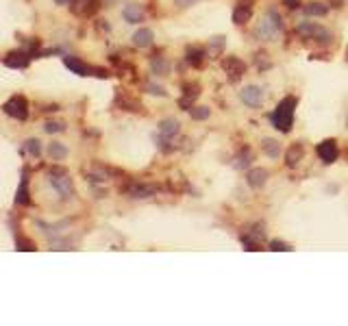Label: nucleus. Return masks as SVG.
<instances>
[{"mask_svg":"<svg viewBox=\"0 0 348 326\" xmlns=\"http://www.w3.org/2000/svg\"><path fill=\"white\" fill-rule=\"evenodd\" d=\"M146 89H148L150 94H154V96H166V89H163V87H159V85H152V83H148V85H146Z\"/></svg>","mask_w":348,"mask_h":326,"instance_id":"31","label":"nucleus"},{"mask_svg":"<svg viewBox=\"0 0 348 326\" xmlns=\"http://www.w3.org/2000/svg\"><path fill=\"white\" fill-rule=\"evenodd\" d=\"M263 229H265L263 224H255V226H253V231H248V237H253L255 241H259V243H261V241L265 239V231H263Z\"/></svg>","mask_w":348,"mask_h":326,"instance_id":"25","label":"nucleus"},{"mask_svg":"<svg viewBox=\"0 0 348 326\" xmlns=\"http://www.w3.org/2000/svg\"><path fill=\"white\" fill-rule=\"evenodd\" d=\"M250 161H253V155H250V150H242L240 155L235 157V161H233V168H235V170H248Z\"/></svg>","mask_w":348,"mask_h":326,"instance_id":"21","label":"nucleus"},{"mask_svg":"<svg viewBox=\"0 0 348 326\" xmlns=\"http://www.w3.org/2000/svg\"><path fill=\"white\" fill-rule=\"evenodd\" d=\"M3 111L9 117H15V120H26V117H29V103H26L24 96H13L5 103Z\"/></svg>","mask_w":348,"mask_h":326,"instance_id":"4","label":"nucleus"},{"mask_svg":"<svg viewBox=\"0 0 348 326\" xmlns=\"http://www.w3.org/2000/svg\"><path fill=\"white\" fill-rule=\"evenodd\" d=\"M265 180H268V172L263 168H253V170H248V174H246V183L253 189H261L265 185Z\"/></svg>","mask_w":348,"mask_h":326,"instance_id":"9","label":"nucleus"},{"mask_svg":"<svg viewBox=\"0 0 348 326\" xmlns=\"http://www.w3.org/2000/svg\"><path fill=\"white\" fill-rule=\"evenodd\" d=\"M122 15H124V20L129 22V24H140L144 20V9L140 5H135V3H129V5L124 7Z\"/></svg>","mask_w":348,"mask_h":326,"instance_id":"11","label":"nucleus"},{"mask_svg":"<svg viewBox=\"0 0 348 326\" xmlns=\"http://www.w3.org/2000/svg\"><path fill=\"white\" fill-rule=\"evenodd\" d=\"M294 109H296V98H283V100L277 105L272 113V122L281 133H289L292 126H294Z\"/></svg>","mask_w":348,"mask_h":326,"instance_id":"2","label":"nucleus"},{"mask_svg":"<svg viewBox=\"0 0 348 326\" xmlns=\"http://www.w3.org/2000/svg\"><path fill=\"white\" fill-rule=\"evenodd\" d=\"M48 155H50L52 161H61V159L68 157V148L63 146L61 141H52L50 146H48Z\"/></svg>","mask_w":348,"mask_h":326,"instance_id":"18","label":"nucleus"},{"mask_svg":"<svg viewBox=\"0 0 348 326\" xmlns=\"http://www.w3.org/2000/svg\"><path fill=\"white\" fill-rule=\"evenodd\" d=\"M46 131H48V133H59V131H63V124H59V122H48V124H46Z\"/></svg>","mask_w":348,"mask_h":326,"instance_id":"32","label":"nucleus"},{"mask_svg":"<svg viewBox=\"0 0 348 326\" xmlns=\"http://www.w3.org/2000/svg\"><path fill=\"white\" fill-rule=\"evenodd\" d=\"M285 5H287V9H296V7H298V0H285Z\"/></svg>","mask_w":348,"mask_h":326,"instance_id":"35","label":"nucleus"},{"mask_svg":"<svg viewBox=\"0 0 348 326\" xmlns=\"http://www.w3.org/2000/svg\"><path fill=\"white\" fill-rule=\"evenodd\" d=\"M222 70L226 72L231 80H237L246 72V63L242 59H237V57H226L222 61Z\"/></svg>","mask_w":348,"mask_h":326,"instance_id":"7","label":"nucleus"},{"mask_svg":"<svg viewBox=\"0 0 348 326\" xmlns=\"http://www.w3.org/2000/svg\"><path fill=\"white\" fill-rule=\"evenodd\" d=\"M150 70H152V74H170V61L168 59H163V57H154L150 61Z\"/></svg>","mask_w":348,"mask_h":326,"instance_id":"17","label":"nucleus"},{"mask_svg":"<svg viewBox=\"0 0 348 326\" xmlns=\"http://www.w3.org/2000/svg\"><path fill=\"white\" fill-rule=\"evenodd\" d=\"M174 3H177V7H181V9H187L191 5H196V0H174Z\"/></svg>","mask_w":348,"mask_h":326,"instance_id":"34","label":"nucleus"},{"mask_svg":"<svg viewBox=\"0 0 348 326\" xmlns=\"http://www.w3.org/2000/svg\"><path fill=\"white\" fill-rule=\"evenodd\" d=\"M270 250H274V252H281V250L289 252V250H294V248H289L287 243H283V241H279V239H274V241H270Z\"/></svg>","mask_w":348,"mask_h":326,"instance_id":"30","label":"nucleus"},{"mask_svg":"<svg viewBox=\"0 0 348 326\" xmlns=\"http://www.w3.org/2000/svg\"><path fill=\"white\" fill-rule=\"evenodd\" d=\"M48 180H50V185L57 189V192H59L63 198H68V196L72 194V178H70V174H68L66 170L54 168V170L50 172Z\"/></svg>","mask_w":348,"mask_h":326,"instance_id":"5","label":"nucleus"},{"mask_svg":"<svg viewBox=\"0 0 348 326\" xmlns=\"http://www.w3.org/2000/svg\"><path fill=\"white\" fill-rule=\"evenodd\" d=\"M261 148L270 159H279V155H281V146H279V141H274V139H263Z\"/></svg>","mask_w":348,"mask_h":326,"instance_id":"20","label":"nucleus"},{"mask_svg":"<svg viewBox=\"0 0 348 326\" xmlns=\"http://www.w3.org/2000/svg\"><path fill=\"white\" fill-rule=\"evenodd\" d=\"M240 98H242V103H244L246 107L259 109L261 103H263V89L257 87V85H248V87H244L242 92H240Z\"/></svg>","mask_w":348,"mask_h":326,"instance_id":"6","label":"nucleus"},{"mask_svg":"<svg viewBox=\"0 0 348 326\" xmlns=\"http://www.w3.org/2000/svg\"><path fill=\"white\" fill-rule=\"evenodd\" d=\"M303 146L300 144H294V146H289L287 148V152H285V161H287V166L289 168H296L298 166V161L303 159Z\"/></svg>","mask_w":348,"mask_h":326,"instance_id":"16","label":"nucleus"},{"mask_svg":"<svg viewBox=\"0 0 348 326\" xmlns=\"http://www.w3.org/2000/svg\"><path fill=\"white\" fill-rule=\"evenodd\" d=\"M296 31H298V35H303V37L322 42V44H326L328 39H331V33H328L324 26H320L318 22H300L296 26Z\"/></svg>","mask_w":348,"mask_h":326,"instance_id":"3","label":"nucleus"},{"mask_svg":"<svg viewBox=\"0 0 348 326\" xmlns=\"http://www.w3.org/2000/svg\"><path fill=\"white\" fill-rule=\"evenodd\" d=\"M316 152H318V157L322 159L324 163H333L337 159V144H335V139H324L322 144H318Z\"/></svg>","mask_w":348,"mask_h":326,"instance_id":"8","label":"nucleus"},{"mask_svg":"<svg viewBox=\"0 0 348 326\" xmlns=\"http://www.w3.org/2000/svg\"><path fill=\"white\" fill-rule=\"evenodd\" d=\"M303 11H305V15H318V17H322V15L328 13V7L322 5V3H309V5H305Z\"/></svg>","mask_w":348,"mask_h":326,"instance_id":"22","label":"nucleus"},{"mask_svg":"<svg viewBox=\"0 0 348 326\" xmlns=\"http://www.w3.org/2000/svg\"><path fill=\"white\" fill-rule=\"evenodd\" d=\"M203 57H205V52L200 50V48H189L187 50V63H189V66H194V68L203 66Z\"/></svg>","mask_w":348,"mask_h":326,"instance_id":"23","label":"nucleus"},{"mask_svg":"<svg viewBox=\"0 0 348 326\" xmlns=\"http://www.w3.org/2000/svg\"><path fill=\"white\" fill-rule=\"evenodd\" d=\"M283 31V20L279 11L274 7H270L268 11L263 13V20L259 22V26L255 29V37L259 42H272L274 37H279V33Z\"/></svg>","mask_w":348,"mask_h":326,"instance_id":"1","label":"nucleus"},{"mask_svg":"<svg viewBox=\"0 0 348 326\" xmlns=\"http://www.w3.org/2000/svg\"><path fill=\"white\" fill-rule=\"evenodd\" d=\"M17 250H35V246L31 241H26V239H20L17 241Z\"/></svg>","mask_w":348,"mask_h":326,"instance_id":"33","label":"nucleus"},{"mask_svg":"<svg viewBox=\"0 0 348 326\" xmlns=\"http://www.w3.org/2000/svg\"><path fill=\"white\" fill-rule=\"evenodd\" d=\"M24 150L29 152L31 157H40V155H42V146H40V141H37V139H29V141H26Z\"/></svg>","mask_w":348,"mask_h":326,"instance_id":"26","label":"nucleus"},{"mask_svg":"<svg viewBox=\"0 0 348 326\" xmlns=\"http://www.w3.org/2000/svg\"><path fill=\"white\" fill-rule=\"evenodd\" d=\"M250 7H253L250 3L246 5V0H242V3L233 9V22L235 24H246L250 20Z\"/></svg>","mask_w":348,"mask_h":326,"instance_id":"13","label":"nucleus"},{"mask_svg":"<svg viewBox=\"0 0 348 326\" xmlns=\"http://www.w3.org/2000/svg\"><path fill=\"white\" fill-rule=\"evenodd\" d=\"M224 46H226V39L222 37V35L214 37L211 42H209V48H207L209 57H220V54H222V50H224Z\"/></svg>","mask_w":348,"mask_h":326,"instance_id":"19","label":"nucleus"},{"mask_svg":"<svg viewBox=\"0 0 348 326\" xmlns=\"http://www.w3.org/2000/svg\"><path fill=\"white\" fill-rule=\"evenodd\" d=\"M179 129H181V124H179V120H174V117H166V120L159 122V133H161V137H166V139H172L174 135H179Z\"/></svg>","mask_w":348,"mask_h":326,"instance_id":"12","label":"nucleus"},{"mask_svg":"<svg viewBox=\"0 0 348 326\" xmlns=\"http://www.w3.org/2000/svg\"><path fill=\"white\" fill-rule=\"evenodd\" d=\"M63 63H66L68 70H72V72H74V74H79V76H87L89 72H98V70H91L87 63H83V61L76 59V57H66V59H63Z\"/></svg>","mask_w":348,"mask_h":326,"instance_id":"10","label":"nucleus"},{"mask_svg":"<svg viewBox=\"0 0 348 326\" xmlns=\"http://www.w3.org/2000/svg\"><path fill=\"white\" fill-rule=\"evenodd\" d=\"M9 68H26V63H29V59H26V54H17V52H13V54H9V59L5 61Z\"/></svg>","mask_w":348,"mask_h":326,"instance_id":"24","label":"nucleus"},{"mask_svg":"<svg viewBox=\"0 0 348 326\" xmlns=\"http://www.w3.org/2000/svg\"><path fill=\"white\" fill-rule=\"evenodd\" d=\"M15 202H20V205H29V189H26V178L22 180V185H20V189H17Z\"/></svg>","mask_w":348,"mask_h":326,"instance_id":"28","label":"nucleus"},{"mask_svg":"<svg viewBox=\"0 0 348 326\" xmlns=\"http://www.w3.org/2000/svg\"><path fill=\"white\" fill-rule=\"evenodd\" d=\"M126 194L133 196V198H148L154 194V187L152 185H144V183H133L126 187Z\"/></svg>","mask_w":348,"mask_h":326,"instance_id":"14","label":"nucleus"},{"mask_svg":"<svg viewBox=\"0 0 348 326\" xmlns=\"http://www.w3.org/2000/svg\"><path fill=\"white\" fill-rule=\"evenodd\" d=\"M189 113H191V117H194V120H207L211 111H209L207 107H191Z\"/></svg>","mask_w":348,"mask_h":326,"instance_id":"27","label":"nucleus"},{"mask_svg":"<svg viewBox=\"0 0 348 326\" xmlns=\"http://www.w3.org/2000/svg\"><path fill=\"white\" fill-rule=\"evenodd\" d=\"M242 243H244V246H246V250H261V243L259 241H255L253 237H248V235H244V237H242Z\"/></svg>","mask_w":348,"mask_h":326,"instance_id":"29","label":"nucleus"},{"mask_svg":"<svg viewBox=\"0 0 348 326\" xmlns=\"http://www.w3.org/2000/svg\"><path fill=\"white\" fill-rule=\"evenodd\" d=\"M152 39H154V33L150 29H140L133 35V44L137 48H148L152 44Z\"/></svg>","mask_w":348,"mask_h":326,"instance_id":"15","label":"nucleus"}]
</instances>
